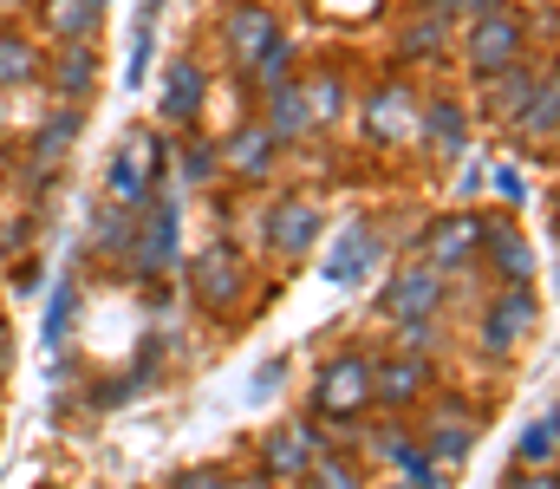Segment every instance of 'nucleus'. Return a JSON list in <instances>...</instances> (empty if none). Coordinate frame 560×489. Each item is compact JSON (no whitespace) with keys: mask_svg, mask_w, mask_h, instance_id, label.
Masks as SVG:
<instances>
[{"mask_svg":"<svg viewBox=\"0 0 560 489\" xmlns=\"http://www.w3.org/2000/svg\"><path fill=\"white\" fill-rule=\"evenodd\" d=\"M515 464H522V470H555L560 464V411L555 405H541V411L522 424V438H515Z\"/></svg>","mask_w":560,"mask_h":489,"instance_id":"28","label":"nucleus"},{"mask_svg":"<svg viewBox=\"0 0 560 489\" xmlns=\"http://www.w3.org/2000/svg\"><path fill=\"white\" fill-rule=\"evenodd\" d=\"M535 326H541V294H535V281H528V288H495L489 307H482V321H476V346H482V359H515Z\"/></svg>","mask_w":560,"mask_h":489,"instance_id":"5","label":"nucleus"},{"mask_svg":"<svg viewBox=\"0 0 560 489\" xmlns=\"http://www.w3.org/2000/svg\"><path fill=\"white\" fill-rule=\"evenodd\" d=\"M156 176H163V131H156V125H131V131L118 138L112 163H105V196L138 209Z\"/></svg>","mask_w":560,"mask_h":489,"instance_id":"6","label":"nucleus"},{"mask_svg":"<svg viewBox=\"0 0 560 489\" xmlns=\"http://www.w3.org/2000/svg\"><path fill=\"white\" fill-rule=\"evenodd\" d=\"M469 131H476V118H469V105H463V98H450V92L418 98V144L436 163L463 158V151H469Z\"/></svg>","mask_w":560,"mask_h":489,"instance_id":"19","label":"nucleus"},{"mask_svg":"<svg viewBox=\"0 0 560 489\" xmlns=\"http://www.w3.org/2000/svg\"><path fill=\"white\" fill-rule=\"evenodd\" d=\"M255 451H261V470L287 489V484H300V470H306L326 444H319V424H313V418H275Z\"/></svg>","mask_w":560,"mask_h":489,"instance_id":"16","label":"nucleus"},{"mask_svg":"<svg viewBox=\"0 0 560 489\" xmlns=\"http://www.w3.org/2000/svg\"><path fill=\"white\" fill-rule=\"evenodd\" d=\"M215 158H222V170H229L235 183L261 189V183H275V170H280V144H275V131H268L261 118H242V125L215 144Z\"/></svg>","mask_w":560,"mask_h":489,"instance_id":"18","label":"nucleus"},{"mask_svg":"<svg viewBox=\"0 0 560 489\" xmlns=\"http://www.w3.org/2000/svg\"><path fill=\"white\" fill-rule=\"evenodd\" d=\"M46 33L52 39H92L98 33V20H105V7H92V0H46Z\"/></svg>","mask_w":560,"mask_h":489,"instance_id":"32","label":"nucleus"},{"mask_svg":"<svg viewBox=\"0 0 560 489\" xmlns=\"http://www.w3.org/2000/svg\"><path fill=\"white\" fill-rule=\"evenodd\" d=\"M502 131L515 138V151H522V158H541V163L555 158V144H560V79H555V66L535 79V98H528Z\"/></svg>","mask_w":560,"mask_h":489,"instance_id":"15","label":"nucleus"},{"mask_svg":"<svg viewBox=\"0 0 560 489\" xmlns=\"http://www.w3.org/2000/svg\"><path fill=\"white\" fill-rule=\"evenodd\" d=\"M293 85H300V105H306L313 131H319V125H339V118H346V105H352V79H346L339 66H313V72H293Z\"/></svg>","mask_w":560,"mask_h":489,"instance_id":"26","label":"nucleus"},{"mask_svg":"<svg viewBox=\"0 0 560 489\" xmlns=\"http://www.w3.org/2000/svg\"><path fill=\"white\" fill-rule=\"evenodd\" d=\"M365 489H411V484H398V477H392V484H365Z\"/></svg>","mask_w":560,"mask_h":489,"instance_id":"45","label":"nucleus"},{"mask_svg":"<svg viewBox=\"0 0 560 489\" xmlns=\"http://www.w3.org/2000/svg\"><path fill=\"white\" fill-rule=\"evenodd\" d=\"M52 92H59V105H85L92 92H98V46L92 39H59L52 53H46V72H39Z\"/></svg>","mask_w":560,"mask_h":489,"instance_id":"24","label":"nucleus"},{"mask_svg":"<svg viewBox=\"0 0 560 489\" xmlns=\"http://www.w3.org/2000/svg\"><path fill=\"white\" fill-rule=\"evenodd\" d=\"M365 138L372 144H411L418 138V92L398 85V79L365 92Z\"/></svg>","mask_w":560,"mask_h":489,"instance_id":"25","label":"nucleus"},{"mask_svg":"<svg viewBox=\"0 0 560 489\" xmlns=\"http://www.w3.org/2000/svg\"><path fill=\"white\" fill-rule=\"evenodd\" d=\"M183 281H189V301H196L209 321L242 314L248 294H255V268H248V255H242L235 242H215V248L189 255V261H183Z\"/></svg>","mask_w":560,"mask_h":489,"instance_id":"2","label":"nucleus"},{"mask_svg":"<svg viewBox=\"0 0 560 489\" xmlns=\"http://www.w3.org/2000/svg\"><path fill=\"white\" fill-rule=\"evenodd\" d=\"M476 268H489L502 288H528V281L541 275L535 242H528L509 216H482V248H476Z\"/></svg>","mask_w":560,"mask_h":489,"instance_id":"12","label":"nucleus"},{"mask_svg":"<svg viewBox=\"0 0 560 489\" xmlns=\"http://www.w3.org/2000/svg\"><path fill=\"white\" fill-rule=\"evenodd\" d=\"M131 229H138V209H131V202H105V209L92 216V255H98V261H125Z\"/></svg>","mask_w":560,"mask_h":489,"instance_id":"31","label":"nucleus"},{"mask_svg":"<svg viewBox=\"0 0 560 489\" xmlns=\"http://www.w3.org/2000/svg\"><path fill=\"white\" fill-rule=\"evenodd\" d=\"M535 33H541V53H555V39H560V7L555 0L535 7Z\"/></svg>","mask_w":560,"mask_h":489,"instance_id":"40","label":"nucleus"},{"mask_svg":"<svg viewBox=\"0 0 560 489\" xmlns=\"http://www.w3.org/2000/svg\"><path fill=\"white\" fill-rule=\"evenodd\" d=\"M495 196H502V202H522L528 189H522V176H515V170H495Z\"/></svg>","mask_w":560,"mask_h":489,"instance_id":"43","label":"nucleus"},{"mask_svg":"<svg viewBox=\"0 0 560 489\" xmlns=\"http://www.w3.org/2000/svg\"><path fill=\"white\" fill-rule=\"evenodd\" d=\"M476 431H482V411L463 398V392H430V418H423V451L443 464V470H456V464H469V451H476Z\"/></svg>","mask_w":560,"mask_h":489,"instance_id":"8","label":"nucleus"},{"mask_svg":"<svg viewBox=\"0 0 560 489\" xmlns=\"http://www.w3.org/2000/svg\"><path fill=\"white\" fill-rule=\"evenodd\" d=\"M385 255V235H378V222L372 216H359V222H346L339 235H332V248H326V261H319V275L332 281V288H359L365 275H372V261Z\"/></svg>","mask_w":560,"mask_h":489,"instance_id":"20","label":"nucleus"},{"mask_svg":"<svg viewBox=\"0 0 560 489\" xmlns=\"http://www.w3.org/2000/svg\"><path fill=\"white\" fill-rule=\"evenodd\" d=\"M443 288H450V281H443L430 261H405V268L378 288V314L392 326L398 321H436V314H443Z\"/></svg>","mask_w":560,"mask_h":489,"instance_id":"14","label":"nucleus"},{"mask_svg":"<svg viewBox=\"0 0 560 489\" xmlns=\"http://www.w3.org/2000/svg\"><path fill=\"white\" fill-rule=\"evenodd\" d=\"M555 66V53L535 66V59H522V66H502V72H489V79H476V105H469V118H482V125H509L528 98H535V79Z\"/></svg>","mask_w":560,"mask_h":489,"instance_id":"17","label":"nucleus"},{"mask_svg":"<svg viewBox=\"0 0 560 489\" xmlns=\"http://www.w3.org/2000/svg\"><path fill=\"white\" fill-rule=\"evenodd\" d=\"M319 229H326V202H319V196H306V189L275 196V209H261V242H268L275 255H287V261L313 255Z\"/></svg>","mask_w":560,"mask_h":489,"instance_id":"11","label":"nucleus"},{"mask_svg":"<svg viewBox=\"0 0 560 489\" xmlns=\"http://www.w3.org/2000/svg\"><path fill=\"white\" fill-rule=\"evenodd\" d=\"M156 13H163V0H138V20H131V59H125V85H131V92L150 79V53H156Z\"/></svg>","mask_w":560,"mask_h":489,"instance_id":"33","label":"nucleus"},{"mask_svg":"<svg viewBox=\"0 0 560 489\" xmlns=\"http://www.w3.org/2000/svg\"><path fill=\"white\" fill-rule=\"evenodd\" d=\"M502 489H560V477L555 470H522V464H515V470L502 477Z\"/></svg>","mask_w":560,"mask_h":489,"instance_id":"39","label":"nucleus"},{"mask_svg":"<svg viewBox=\"0 0 560 489\" xmlns=\"http://www.w3.org/2000/svg\"><path fill=\"white\" fill-rule=\"evenodd\" d=\"M280 379H287V359H268V372L255 379V398H268V392H280Z\"/></svg>","mask_w":560,"mask_h":489,"instance_id":"42","label":"nucleus"},{"mask_svg":"<svg viewBox=\"0 0 560 489\" xmlns=\"http://www.w3.org/2000/svg\"><path fill=\"white\" fill-rule=\"evenodd\" d=\"M79 125H85V105H52V112H46V125H39L33 144H26V189H46V183H52V170L72 151Z\"/></svg>","mask_w":560,"mask_h":489,"instance_id":"23","label":"nucleus"},{"mask_svg":"<svg viewBox=\"0 0 560 489\" xmlns=\"http://www.w3.org/2000/svg\"><path fill=\"white\" fill-rule=\"evenodd\" d=\"M39 72H46L39 39L20 26H0V85H39Z\"/></svg>","mask_w":560,"mask_h":489,"instance_id":"30","label":"nucleus"},{"mask_svg":"<svg viewBox=\"0 0 560 489\" xmlns=\"http://www.w3.org/2000/svg\"><path fill=\"white\" fill-rule=\"evenodd\" d=\"M359 457H372L378 470H398V484H411V489H450V470L423 451V438L411 431V424H398V418L372 424Z\"/></svg>","mask_w":560,"mask_h":489,"instance_id":"4","label":"nucleus"},{"mask_svg":"<svg viewBox=\"0 0 560 489\" xmlns=\"http://www.w3.org/2000/svg\"><path fill=\"white\" fill-rule=\"evenodd\" d=\"M456 53L476 79L502 72V66H522L528 59V20L522 13H476L463 33H456Z\"/></svg>","mask_w":560,"mask_h":489,"instance_id":"3","label":"nucleus"},{"mask_svg":"<svg viewBox=\"0 0 560 489\" xmlns=\"http://www.w3.org/2000/svg\"><path fill=\"white\" fill-rule=\"evenodd\" d=\"M443 20H476V13H509L515 0H430Z\"/></svg>","mask_w":560,"mask_h":489,"instance_id":"38","label":"nucleus"},{"mask_svg":"<svg viewBox=\"0 0 560 489\" xmlns=\"http://www.w3.org/2000/svg\"><path fill=\"white\" fill-rule=\"evenodd\" d=\"M372 411V352H332L313 379V418H365Z\"/></svg>","mask_w":560,"mask_h":489,"instance_id":"7","label":"nucleus"},{"mask_svg":"<svg viewBox=\"0 0 560 489\" xmlns=\"http://www.w3.org/2000/svg\"><path fill=\"white\" fill-rule=\"evenodd\" d=\"M268 39H280L275 0H235V7L222 13V53H229V66H235V72H242Z\"/></svg>","mask_w":560,"mask_h":489,"instance_id":"22","label":"nucleus"},{"mask_svg":"<svg viewBox=\"0 0 560 489\" xmlns=\"http://www.w3.org/2000/svg\"><path fill=\"white\" fill-rule=\"evenodd\" d=\"M293 72H300V46H293V39L280 33V39H268V46H261V53H255V59L242 66V85H248V92L261 98V92H275V85H287Z\"/></svg>","mask_w":560,"mask_h":489,"instance_id":"29","label":"nucleus"},{"mask_svg":"<svg viewBox=\"0 0 560 489\" xmlns=\"http://www.w3.org/2000/svg\"><path fill=\"white\" fill-rule=\"evenodd\" d=\"M255 118L275 131L280 151L313 138V118H306V105H300V85H293V79H287V85H275V92H261V112H255Z\"/></svg>","mask_w":560,"mask_h":489,"instance_id":"27","label":"nucleus"},{"mask_svg":"<svg viewBox=\"0 0 560 489\" xmlns=\"http://www.w3.org/2000/svg\"><path fill=\"white\" fill-rule=\"evenodd\" d=\"M189 144H183V183H215L222 176V158H215V144L209 138H196V131H183Z\"/></svg>","mask_w":560,"mask_h":489,"instance_id":"35","label":"nucleus"},{"mask_svg":"<svg viewBox=\"0 0 560 489\" xmlns=\"http://www.w3.org/2000/svg\"><path fill=\"white\" fill-rule=\"evenodd\" d=\"M202 105H209V66L196 53H170L163 85H156V125L163 131H196Z\"/></svg>","mask_w":560,"mask_h":489,"instance_id":"10","label":"nucleus"},{"mask_svg":"<svg viewBox=\"0 0 560 489\" xmlns=\"http://www.w3.org/2000/svg\"><path fill=\"white\" fill-rule=\"evenodd\" d=\"M398 352H436V321H398Z\"/></svg>","mask_w":560,"mask_h":489,"instance_id":"37","label":"nucleus"},{"mask_svg":"<svg viewBox=\"0 0 560 489\" xmlns=\"http://www.w3.org/2000/svg\"><path fill=\"white\" fill-rule=\"evenodd\" d=\"M476 248H482V216L476 209H450V216H436L430 229H423V255L443 281L450 275H469L476 268Z\"/></svg>","mask_w":560,"mask_h":489,"instance_id":"13","label":"nucleus"},{"mask_svg":"<svg viewBox=\"0 0 560 489\" xmlns=\"http://www.w3.org/2000/svg\"><path fill=\"white\" fill-rule=\"evenodd\" d=\"M436 392V359L423 352H378L372 359V411H418Z\"/></svg>","mask_w":560,"mask_h":489,"instance_id":"9","label":"nucleus"},{"mask_svg":"<svg viewBox=\"0 0 560 489\" xmlns=\"http://www.w3.org/2000/svg\"><path fill=\"white\" fill-rule=\"evenodd\" d=\"M72 321H79V281H59V288H52V301H46V326H39V339L59 352V346H66V333H72Z\"/></svg>","mask_w":560,"mask_h":489,"instance_id":"34","label":"nucleus"},{"mask_svg":"<svg viewBox=\"0 0 560 489\" xmlns=\"http://www.w3.org/2000/svg\"><path fill=\"white\" fill-rule=\"evenodd\" d=\"M39 489H52V484H39Z\"/></svg>","mask_w":560,"mask_h":489,"instance_id":"47","label":"nucleus"},{"mask_svg":"<svg viewBox=\"0 0 560 489\" xmlns=\"http://www.w3.org/2000/svg\"><path fill=\"white\" fill-rule=\"evenodd\" d=\"M92 7H105V0H92Z\"/></svg>","mask_w":560,"mask_h":489,"instance_id":"46","label":"nucleus"},{"mask_svg":"<svg viewBox=\"0 0 560 489\" xmlns=\"http://www.w3.org/2000/svg\"><path fill=\"white\" fill-rule=\"evenodd\" d=\"M0 7H7V0H0Z\"/></svg>","mask_w":560,"mask_h":489,"instance_id":"48","label":"nucleus"},{"mask_svg":"<svg viewBox=\"0 0 560 489\" xmlns=\"http://www.w3.org/2000/svg\"><path fill=\"white\" fill-rule=\"evenodd\" d=\"M229 489H280L268 470H229Z\"/></svg>","mask_w":560,"mask_h":489,"instance_id":"41","label":"nucleus"},{"mask_svg":"<svg viewBox=\"0 0 560 489\" xmlns=\"http://www.w3.org/2000/svg\"><path fill=\"white\" fill-rule=\"evenodd\" d=\"M7 372H13V333L0 326V379H7Z\"/></svg>","mask_w":560,"mask_h":489,"instance_id":"44","label":"nucleus"},{"mask_svg":"<svg viewBox=\"0 0 560 489\" xmlns=\"http://www.w3.org/2000/svg\"><path fill=\"white\" fill-rule=\"evenodd\" d=\"M392 53H398L405 66H436V59H450V53H456V20H443V13L423 0V7H411V13L398 20Z\"/></svg>","mask_w":560,"mask_h":489,"instance_id":"21","label":"nucleus"},{"mask_svg":"<svg viewBox=\"0 0 560 489\" xmlns=\"http://www.w3.org/2000/svg\"><path fill=\"white\" fill-rule=\"evenodd\" d=\"M163 489H229V470L222 464H189V470H176Z\"/></svg>","mask_w":560,"mask_h":489,"instance_id":"36","label":"nucleus"},{"mask_svg":"<svg viewBox=\"0 0 560 489\" xmlns=\"http://www.w3.org/2000/svg\"><path fill=\"white\" fill-rule=\"evenodd\" d=\"M125 268L131 281H170V268H183V196L176 183H150V196L138 202V229H131V248H125Z\"/></svg>","mask_w":560,"mask_h":489,"instance_id":"1","label":"nucleus"}]
</instances>
